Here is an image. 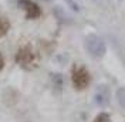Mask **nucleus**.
<instances>
[{
  "mask_svg": "<svg viewBox=\"0 0 125 122\" xmlns=\"http://www.w3.org/2000/svg\"><path fill=\"white\" fill-rule=\"evenodd\" d=\"M43 1H50V0H43Z\"/></svg>",
  "mask_w": 125,
  "mask_h": 122,
  "instance_id": "nucleus-11",
  "label": "nucleus"
},
{
  "mask_svg": "<svg viewBox=\"0 0 125 122\" xmlns=\"http://www.w3.org/2000/svg\"><path fill=\"white\" fill-rule=\"evenodd\" d=\"M65 1H67V4H68V6H70V7L74 10V11H78V10H80L78 4L75 3V1H74V0H65Z\"/></svg>",
  "mask_w": 125,
  "mask_h": 122,
  "instance_id": "nucleus-9",
  "label": "nucleus"
},
{
  "mask_svg": "<svg viewBox=\"0 0 125 122\" xmlns=\"http://www.w3.org/2000/svg\"><path fill=\"white\" fill-rule=\"evenodd\" d=\"M10 30V21L6 17H0V38L4 37Z\"/></svg>",
  "mask_w": 125,
  "mask_h": 122,
  "instance_id": "nucleus-6",
  "label": "nucleus"
},
{
  "mask_svg": "<svg viewBox=\"0 0 125 122\" xmlns=\"http://www.w3.org/2000/svg\"><path fill=\"white\" fill-rule=\"evenodd\" d=\"M16 62L26 71H31L37 67L36 53L33 51L31 46H23L19 48V51L16 53Z\"/></svg>",
  "mask_w": 125,
  "mask_h": 122,
  "instance_id": "nucleus-1",
  "label": "nucleus"
},
{
  "mask_svg": "<svg viewBox=\"0 0 125 122\" xmlns=\"http://www.w3.org/2000/svg\"><path fill=\"white\" fill-rule=\"evenodd\" d=\"M3 67H4V58H3V55L0 54V71L3 70Z\"/></svg>",
  "mask_w": 125,
  "mask_h": 122,
  "instance_id": "nucleus-10",
  "label": "nucleus"
},
{
  "mask_svg": "<svg viewBox=\"0 0 125 122\" xmlns=\"http://www.w3.org/2000/svg\"><path fill=\"white\" fill-rule=\"evenodd\" d=\"M71 82H73V87L77 91L85 90L87 87L91 84L90 71L83 65H74L73 70H71Z\"/></svg>",
  "mask_w": 125,
  "mask_h": 122,
  "instance_id": "nucleus-2",
  "label": "nucleus"
},
{
  "mask_svg": "<svg viewBox=\"0 0 125 122\" xmlns=\"http://www.w3.org/2000/svg\"><path fill=\"white\" fill-rule=\"evenodd\" d=\"M111 88H109L107 84L100 85L97 90H95V94H94V102L98 105L100 108H107L111 104Z\"/></svg>",
  "mask_w": 125,
  "mask_h": 122,
  "instance_id": "nucleus-4",
  "label": "nucleus"
},
{
  "mask_svg": "<svg viewBox=\"0 0 125 122\" xmlns=\"http://www.w3.org/2000/svg\"><path fill=\"white\" fill-rule=\"evenodd\" d=\"M19 6L26 11V19H29V20L39 19L40 16H41V9L39 7L37 3H34L31 0H20Z\"/></svg>",
  "mask_w": 125,
  "mask_h": 122,
  "instance_id": "nucleus-5",
  "label": "nucleus"
},
{
  "mask_svg": "<svg viewBox=\"0 0 125 122\" xmlns=\"http://www.w3.org/2000/svg\"><path fill=\"white\" fill-rule=\"evenodd\" d=\"M84 47H85L87 53L91 57H94V58H101L105 54V51H107L104 40L101 37H98V36H95V34L87 36L85 41H84Z\"/></svg>",
  "mask_w": 125,
  "mask_h": 122,
  "instance_id": "nucleus-3",
  "label": "nucleus"
},
{
  "mask_svg": "<svg viewBox=\"0 0 125 122\" xmlns=\"http://www.w3.org/2000/svg\"><path fill=\"white\" fill-rule=\"evenodd\" d=\"M93 122H112V119H111V115L108 112H104L102 111V112H100V114L94 118Z\"/></svg>",
  "mask_w": 125,
  "mask_h": 122,
  "instance_id": "nucleus-8",
  "label": "nucleus"
},
{
  "mask_svg": "<svg viewBox=\"0 0 125 122\" xmlns=\"http://www.w3.org/2000/svg\"><path fill=\"white\" fill-rule=\"evenodd\" d=\"M117 101L118 104H119V107L122 108V109H125V87H119L117 90Z\"/></svg>",
  "mask_w": 125,
  "mask_h": 122,
  "instance_id": "nucleus-7",
  "label": "nucleus"
}]
</instances>
